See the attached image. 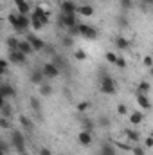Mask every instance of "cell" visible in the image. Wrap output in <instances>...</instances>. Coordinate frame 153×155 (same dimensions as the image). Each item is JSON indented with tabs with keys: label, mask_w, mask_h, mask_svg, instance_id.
<instances>
[{
	"label": "cell",
	"mask_w": 153,
	"mask_h": 155,
	"mask_svg": "<svg viewBox=\"0 0 153 155\" xmlns=\"http://www.w3.org/2000/svg\"><path fill=\"white\" fill-rule=\"evenodd\" d=\"M9 63H15V65H25L27 63V56L20 51H9Z\"/></svg>",
	"instance_id": "obj_4"
},
{
	"label": "cell",
	"mask_w": 153,
	"mask_h": 155,
	"mask_svg": "<svg viewBox=\"0 0 153 155\" xmlns=\"http://www.w3.org/2000/svg\"><path fill=\"white\" fill-rule=\"evenodd\" d=\"M81 126H83V130L92 132V130L96 128V123H94L92 119H88V117H83V119H81Z\"/></svg>",
	"instance_id": "obj_21"
},
{
	"label": "cell",
	"mask_w": 153,
	"mask_h": 155,
	"mask_svg": "<svg viewBox=\"0 0 153 155\" xmlns=\"http://www.w3.org/2000/svg\"><path fill=\"white\" fill-rule=\"evenodd\" d=\"M132 152H133V155H146V150H144V148H141V146H133V148H132Z\"/></svg>",
	"instance_id": "obj_38"
},
{
	"label": "cell",
	"mask_w": 153,
	"mask_h": 155,
	"mask_svg": "<svg viewBox=\"0 0 153 155\" xmlns=\"http://www.w3.org/2000/svg\"><path fill=\"white\" fill-rule=\"evenodd\" d=\"M124 135H126L128 141H132V143H139V139H141L139 132H137V130H132V128H126V130H124Z\"/></svg>",
	"instance_id": "obj_18"
},
{
	"label": "cell",
	"mask_w": 153,
	"mask_h": 155,
	"mask_svg": "<svg viewBox=\"0 0 153 155\" xmlns=\"http://www.w3.org/2000/svg\"><path fill=\"white\" fill-rule=\"evenodd\" d=\"M31 83H34V85H41V83H43V74H41V71H33V72H31Z\"/></svg>",
	"instance_id": "obj_19"
},
{
	"label": "cell",
	"mask_w": 153,
	"mask_h": 155,
	"mask_svg": "<svg viewBox=\"0 0 153 155\" xmlns=\"http://www.w3.org/2000/svg\"><path fill=\"white\" fill-rule=\"evenodd\" d=\"M18 51L20 52H24L25 56H29V54H33L34 51H33V47H31V43L27 41V40H18Z\"/></svg>",
	"instance_id": "obj_12"
},
{
	"label": "cell",
	"mask_w": 153,
	"mask_h": 155,
	"mask_svg": "<svg viewBox=\"0 0 153 155\" xmlns=\"http://www.w3.org/2000/svg\"><path fill=\"white\" fill-rule=\"evenodd\" d=\"M20 124H22V128L27 130V132H33V130H34V123H33L27 116H20Z\"/></svg>",
	"instance_id": "obj_17"
},
{
	"label": "cell",
	"mask_w": 153,
	"mask_h": 155,
	"mask_svg": "<svg viewBox=\"0 0 153 155\" xmlns=\"http://www.w3.org/2000/svg\"><path fill=\"white\" fill-rule=\"evenodd\" d=\"M99 155H115V150L112 144H103L101 146V153Z\"/></svg>",
	"instance_id": "obj_25"
},
{
	"label": "cell",
	"mask_w": 153,
	"mask_h": 155,
	"mask_svg": "<svg viewBox=\"0 0 153 155\" xmlns=\"http://www.w3.org/2000/svg\"><path fill=\"white\" fill-rule=\"evenodd\" d=\"M60 24H61V25H63L65 29H69V27H74V25H77L76 15H63V13H61Z\"/></svg>",
	"instance_id": "obj_8"
},
{
	"label": "cell",
	"mask_w": 153,
	"mask_h": 155,
	"mask_svg": "<svg viewBox=\"0 0 153 155\" xmlns=\"http://www.w3.org/2000/svg\"><path fill=\"white\" fill-rule=\"evenodd\" d=\"M142 119H144V116H142L141 112H133V114L130 116V123H132L133 126H137V124H141V123H142Z\"/></svg>",
	"instance_id": "obj_22"
},
{
	"label": "cell",
	"mask_w": 153,
	"mask_h": 155,
	"mask_svg": "<svg viewBox=\"0 0 153 155\" xmlns=\"http://www.w3.org/2000/svg\"><path fill=\"white\" fill-rule=\"evenodd\" d=\"M0 128H2V130H9V128H11V119L0 116Z\"/></svg>",
	"instance_id": "obj_27"
},
{
	"label": "cell",
	"mask_w": 153,
	"mask_h": 155,
	"mask_svg": "<svg viewBox=\"0 0 153 155\" xmlns=\"http://www.w3.org/2000/svg\"><path fill=\"white\" fill-rule=\"evenodd\" d=\"M7 20H9V24H11L13 27L16 25V15H15V13H9V16H7Z\"/></svg>",
	"instance_id": "obj_39"
},
{
	"label": "cell",
	"mask_w": 153,
	"mask_h": 155,
	"mask_svg": "<svg viewBox=\"0 0 153 155\" xmlns=\"http://www.w3.org/2000/svg\"><path fill=\"white\" fill-rule=\"evenodd\" d=\"M137 92H141V94H148V92H150V83H148V81H141Z\"/></svg>",
	"instance_id": "obj_29"
},
{
	"label": "cell",
	"mask_w": 153,
	"mask_h": 155,
	"mask_svg": "<svg viewBox=\"0 0 153 155\" xmlns=\"http://www.w3.org/2000/svg\"><path fill=\"white\" fill-rule=\"evenodd\" d=\"M115 45H117V49H121V51H126V49H130V41L124 38V36H119V38L115 40Z\"/></svg>",
	"instance_id": "obj_20"
},
{
	"label": "cell",
	"mask_w": 153,
	"mask_h": 155,
	"mask_svg": "<svg viewBox=\"0 0 153 155\" xmlns=\"http://www.w3.org/2000/svg\"><path fill=\"white\" fill-rule=\"evenodd\" d=\"M97 124H99V126H105V128H106V126H110V119H108V117H99V123H97Z\"/></svg>",
	"instance_id": "obj_37"
},
{
	"label": "cell",
	"mask_w": 153,
	"mask_h": 155,
	"mask_svg": "<svg viewBox=\"0 0 153 155\" xmlns=\"http://www.w3.org/2000/svg\"><path fill=\"white\" fill-rule=\"evenodd\" d=\"M27 41L31 43V47H33V51H41V49H45V41L43 40H40L36 35H27Z\"/></svg>",
	"instance_id": "obj_7"
},
{
	"label": "cell",
	"mask_w": 153,
	"mask_h": 155,
	"mask_svg": "<svg viewBox=\"0 0 153 155\" xmlns=\"http://www.w3.org/2000/svg\"><path fill=\"white\" fill-rule=\"evenodd\" d=\"M74 58H76L77 61H85V60H86V52L81 51V49H77L76 52H74Z\"/></svg>",
	"instance_id": "obj_31"
},
{
	"label": "cell",
	"mask_w": 153,
	"mask_h": 155,
	"mask_svg": "<svg viewBox=\"0 0 153 155\" xmlns=\"http://www.w3.org/2000/svg\"><path fill=\"white\" fill-rule=\"evenodd\" d=\"M121 7L122 9H132L133 7V2L132 0H121Z\"/></svg>",
	"instance_id": "obj_36"
},
{
	"label": "cell",
	"mask_w": 153,
	"mask_h": 155,
	"mask_svg": "<svg viewBox=\"0 0 153 155\" xmlns=\"http://www.w3.org/2000/svg\"><path fill=\"white\" fill-rule=\"evenodd\" d=\"M77 141H79V144H83V146H90V144H92V132L81 130L79 135H77Z\"/></svg>",
	"instance_id": "obj_10"
},
{
	"label": "cell",
	"mask_w": 153,
	"mask_h": 155,
	"mask_svg": "<svg viewBox=\"0 0 153 155\" xmlns=\"http://www.w3.org/2000/svg\"><path fill=\"white\" fill-rule=\"evenodd\" d=\"M11 144H13V148H15L18 153L25 152V137H24V134L18 132V130H15V132L11 134Z\"/></svg>",
	"instance_id": "obj_2"
},
{
	"label": "cell",
	"mask_w": 153,
	"mask_h": 155,
	"mask_svg": "<svg viewBox=\"0 0 153 155\" xmlns=\"http://www.w3.org/2000/svg\"><path fill=\"white\" fill-rule=\"evenodd\" d=\"M5 74H7V69H0V78L5 76Z\"/></svg>",
	"instance_id": "obj_50"
},
{
	"label": "cell",
	"mask_w": 153,
	"mask_h": 155,
	"mask_svg": "<svg viewBox=\"0 0 153 155\" xmlns=\"http://www.w3.org/2000/svg\"><path fill=\"white\" fill-rule=\"evenodd\" d=\"M141 2H142V7H144V9H146L148 5H151V4H153V0H141Z\"/></svg>",
	"instance_id": "obj_48"
},
{
	"label": "cell",
	"mask_w": 153,
	"mask_h": 155,
	"mask_svg": "<svg viewBox=\"0 0 153 155\" xmlns=\"http://www.w3.org/2000/svg\"><path fill=\"white\" fill-rule=\"evenodd\" d=\"M52 63H54V65H56V67H58L60 71H61V69L65 67V60H63L61 56H52Z\"/></svg>",
	"instance_id": "obj_28"
},
{
	"label": "cell",
	"mask_w": 153,
	"mask_h": 155,
	"mask_svg": "<svg viewBox=\"0 0 153 155\" xmlns=\"http://www.w3.org/2000/svg\"><path fill=\"white\" fill-rule=\"evenodd\" d=\"M0 155H5V153H4V152H2V150H0Z\"/></svg>",
	"instance_id": "obj_52"
},
{
	"label": "cell",
	"mask_w": 153,
	"mask_h": 155,
	"mask_svg": "<svg viewBox=\"0 0 153 155\" xmlns=\"http://www.w3.org/2000/svg\"><path fill=\"white\" fill-rule=\"evenodd\" d=\"M0 69H7L9 71V61L4 60V58H0Z\"/></svg>",
	"instance_id": "obj_44"
},
{
	"label": "cell",
	"mask_w": 153,
	"mask_h": 155,
	"mask_svg": "<svg viewBox=\"0 0 153 155\" xmlns=\"http://www.w3.org/2000/svg\"><path fill=\"white\" fill-rule=\"evenodd\" d=\"M29 103H31V108H33L36 114H40V110H41V105H40L38 99H36V97H31V99H29Z\"/></svg>",
	"instance_id": "obj_30"
},
{
	"label": "cell",
	"mask_w": 153,
	"mask_h": 155,
	"mask_svg": "<svg viewBox=\"0 0 153 155\" xmlns=\"http://www.w3.org/2000/svg\"><path fill=\"white\" fill-rule=\"evenodd\" d=\"M115 65H117L119 69H124V67H126V60H124V58H117V61H115Z\"/></svg>",
	"instance_id": "obj_40"
},
{
	"label": "cell",
	"mask_w": 153,
	"mask_h": 155,
	"mask_svg": "<svg viewBox=\"0 0 153 155\" xmlns=\"http://www.w3.org/2000/svg\"><path fill=\"white\" fill-rule=\"evenodd\" d=\"M4 105H5V97H4V96H2V94H0V108H2V107H4Z\"/></svg>",
	"instance_id": "obj_49"
},
{
	"label": "cell",
	"mask_w": 153,
	"mask_h": 155,
	"mask_svg": "<svg viewBox=\"0 0 153 155\" xmlns=\"http://www.w3.org/2000/svg\"><path fill=\"white\" fill-rule=\"evenodd\" d=\"M41 74H43V78H58L60 76V69L52 61H49V63H45L41 67Z\"/></svg>",
	"instance_id": "obj_5"
},
{
	"label": "cell",
	"mask_w": 153,
	"mask_h": 155,
	"mask_svg": "<svg viewBox=\"0 0 153 155\" xmlns=\"http://www.w3.org/2000/svg\"><path fill=\"white\" fill-rule=\"evenodd\" d=\"M61 43H63L65 47H70V45H72V36H65V38L61 40Z\"/></svg>",
	"instance_id": "obj_43"
},
{
	"label": "cell",
	"mask_w": 153,
	"mask_h": 155,
	"mask_svg": "<svg viewBox=\"0 0 153 155\" xmlns=\"http://www.w3.org/2000/svg\"><path fill=\"white\" fill-rule=\"evenodd\" d=\"M144 144H146V148L150 150V148L153 146V137H146V141H144Z\"/></svg>",
	"instance_id": "obj_46"
},
{
	"label": "cell",
	"mask_w": 153,
	"mask_h": 155,
	"mask_svg": "<svg viewBox=\"0 0 153 155\" xmlns=\"http://www.w3.org/2000/svg\"><path fill=\"white\" fill-rule=\"evenodd\" d=\"M105 58H106L108 63H114V65H115V61H117V54H115V52H110V51L105 54Z\"/></svg>",
	"instance_id": "obj_33"
},
{
	"label": "cell",
	"mask_w": 153,
	"mask_h": 155,
	"mask_svg": "<svg viewBox=\"0 0 153 155\" xmlns=\"http://www.w3.org/2000/svg\"><path fill=\"white\" fill-rule=\"evenodd\" d=\"M40 92H41V96H50L52 94V87L47 85V83H41L40 85Z\"/></svg>",
	"instance_id": "obj_26"
},
{
	"label": "cell",
	"mask_w": 153,
	"mask_h": 155,
	"mask_svg": "<svg viewBox=\"0 0 153 155\" xmlns=\"http://www.w3.org/2000/svg\"><path fill=\"white\" fill-rule=\"evenodd\" d=\"M33 18L40 20V22H41V25H47V24L50 22V20H49V15H47V13H45V9H43V7H40V5L34 9V15H33Z\"/></svg>",
	"instance_id": "obj_9"
},
{
	"label": "cell",
	"mask_w": 153,
	"mask_h": 155,
	"mask_svg": "<svg viewBox=\"0 0 153 155\" xmlns=\"http://www.w3.org/2000/svg\"><path fill=\"white\" fill-rule=\"evenodd\" d=\"M31 25V18H27V15H16V25H15V29L16 31H25L27 27Z\"/></svg>",
	"instance_id": "obj_6"
},
{
	"label": "cell",
	"mask_w": 153,
	"mask_h": 155,
	"mask_svg": "<svg viewBox=\"0 0 153 155\" xmlns=\"http://www.w3.org/2000/svg\"><path fill=\"white\" fill-rule=\"evenodd\" d=\"M0 150L7 155V153H9V144H7V143H4V141H0Z\"/></svg>",
	"instance_id": "obj_42"
},
{
	"label": "cell",
	"mask_w": 153,
	"mask_h": 155,
	"mask_svg": "<svg viewBox=\"0 0 153 155\" xmlns=\"http://www.w3.org/2000/svg\"><path fill=\"white\" fill-rule=\"evenodd\" d=\"M90 108V103L88 101H79L77 103V112H86Z\"/></svg>",
	"instance_id": "obj_32"
},
{
	"label": "cell",
	"mask_w": 153,
	"mask_h": 155,
	"mask_svg": "<svg viewBox=\"0 0 153 155\" xmlns=\"http://www.w3.org/2000/svg\"><path fill=\"white\" fill-rule=\"evenodd\" d=\"M0 94L5 97V99H9V97H15V88L11 87V85H0Z\"/></svg>",
	"instance_id": "obj_15"
},
{
	"label": "cell",
	"mask_w": 153,
	"mask_h": 155,
	"mask_svg": "<svg viewBox=\"0 0 153 155\" xmlns=\"http://www.w3.org/2000/svg\"><path fill=\"white\" fill-rule=\"evenodd\" d=\"M81 2H86V0H81Z\"/></svg>",
	"instance_id": "obj_53"
},
{
	"label": "cell",
	"mask_w": 153,
	"mask_h": 155,
	"mask_svg": "<svg viewBox=\"0 0 153 155\" xmlns=\"http://www.w3.org/2000/svg\"><path fill=\"white\" fill-rule=\"evenodd\" d=\"M77 35H81V36H85L88 40H94L99 36V31L96 27L88 25V24H77Z\"/></svg>",
	"instance_id": "obj_3"
},
{
	"label": "cell",
	"mask_w": 153,
	"mask_h": 155,
	"mask_svg": "<svg viewBox=\"0 0 153 155\" xmlns=\"http://www.w3.org/2000/svg\"><path fill=\"white\" fill-rule=\"evenodd\" d=\"M31 25H33V29H34V31H40V29L43 27V25H41V22L36 20V18H31Z\"/></svg>",
	"instance_id": "obj_35"
},
{
	"label": "cell",
	"mask_w": 153,
	"mask_h": 155,
	"mask_svg": "<svg viewBox=\"0 0 153 155\" xmlns=\"http://www.w3.org/2000/svg\"><path fill=\"white\" fill-rule=\"evenodd\" d=\"M5 43H7L9 51H18V38H15V36H9Z\"/></svg>",
	"instance_id": "obj_23"
},
{
	"label": "cell",
	"mask_w": 153,
	"mask_h": 155,
	"mask_svg": "<svg viewBox=\"0 0 153 155\" xmlns=\"http://www.w3.org/2000/svg\"><path fill=\"white\" fill-rule=\"evenodd\" d=\"M40 155H52V152H50L49 148H41V150H40Z\"/></svg>",
	"instance_id": "obj_47"
},
{
	"label": "cell",
	"mask_w": 153,
	"mask_h": 155,
	"mask_svg": "<svg viewBox=\"0 0 153 155\" xmlns=\"http://www.w3.org/2000/svg\"><path fill=\"white\" fill-rule=\"evenodd\" d=\"M137 103H139V107H141V108H144V110H150V108H151V103H150V99H148V96H146V94L137 92Z\"/></svg>",
	"instance_id": "obj_13"
},
{
	"label": "cell",
	"mask_w": 153,
	"mask_h": 155,
	"mask_svg": "<svg viewBox=\"0 0 153 155\" xmlns=\"http://www.w3.org/2000/svg\"><path fill=\"white\" fill-rule=\"evenodd\" d=\"M115 146H117V148H121V150H124V152L132 150V146H130V144H124V143H115Z\"/></svg>",
	"instance_id": "obj_41"
},
{
	"label": "cell",
	"mask_w": 153,
	"mask_h": 155,
	"mask_svg": "<svg viewBox=\"0 0 153 155\" xmlns=\"http://www.w3.org/2000/svg\"><path fill=\"white\" fill-rule=\"evenodd\" d=\"M76 13L77 15H81V16H92L94 15V7L92 5H77L76 7Z\"/></svg>",
	"instance_id": "obj_14"
},
{
	"label": "cell",
	"mask_w": 153,
	"mask_h": 155,
	"mask_svg": "<svg viewBox=\"0 0 153 155\" xmlns=\"http://www.w3.org/2000/svg\"><path fill=\"white\" fill-rule=\"evenodd\" d=\"M144 65H146L148 69H150V67L153 65V60H151V56H144Z\"/></svg>",
	"instance_id": "obj_45"
},
{
	"label": "cell",
	"mask_w": 153,
	"mask_h": 155,
	"mask_svg": "<svg viewBox=\"0 0 153 155\" xmlns=\"http://www.w3.org/2000/svg\"><path fill=\"white\" fill-rule=\"evenodd\" d=\"M99 88H101L103 94L112 96V94L117 92V83H115V79L112 76H108V74L103 72V76H101V79H99Z\"/></svg>",
	"instance_id": "obj_1"
},
{
	"label": "cell",
	"mask_w": 153,
	"mask_h": 155,
	"mask_svg": "<svg viewBox=\"0 0 153 155\" xmlns=\"http://www.w3.org/2000/svg\"><path fill=\"white\" fill-rule=\"evenodd\" d=\"M15 4H16V9H18V13L20 15H27L29 13V2L27 0H15Z\"/></svg>",
	"instance_id": "obj_16"
},
{
	"label": "cell",
	"mask_w": 153,
	"mask_h": 155,
	"mask_svg": "<svg viewBox=\"0 0 153 155\" xmlns=\"http://www.w3.org/2000/svg\"><path fill=\"white\" fill-rule=\"evenodd\" d=\"M18 155H29V153L27 152H22V153H18Z\"/></svg>",
	"instance_id": "obj_51"
},
{
	"label": "cell",
	"mask_w": 153,
	"mask_h": 155,
	"mask_svg": "<svg viewBox=\"0 0 153 155\" xmlns=\"http://www.w3.org/2000/svg\"><path fill=\"white\" fill-rule=\"evenodd\" d=\"M117 114H119V116H126V114H128V107H126L124 103L117 105Z\"/></svg>",
	"instance_id": "obj_34"
},
{
	"label": "cell",
	"mask_w": 153,
	"mask_h": 155,
	"mask_svg": "<svg viewBox=\"0 0 153 155\" xmlns=\"http://www.w3.org/2000/svg\"><path fill=\"white\" fill-rule=\"evenodd\" d=\"M76 4L72 0H63L61 2V13L63 15H76Z\"/></svg>",
	"instance_id": "obj_11"
},
{
	"label": "cell",
	"mask_w": 153,
	"mask_h": 155,
	"mask_svg": "<svg viewBox=\"0 0 153 155\" xmlns=\"http://www.w3.org/2000/svg\"><path fill=\"white\" fill-rule=\"evenodd\" d=\"M0 116H4V117H9L11 119V116H13V108H11V105H4L2 108H0Z\"/></svg>",
	"instance_id": "obj_24"
}]
</instances>
